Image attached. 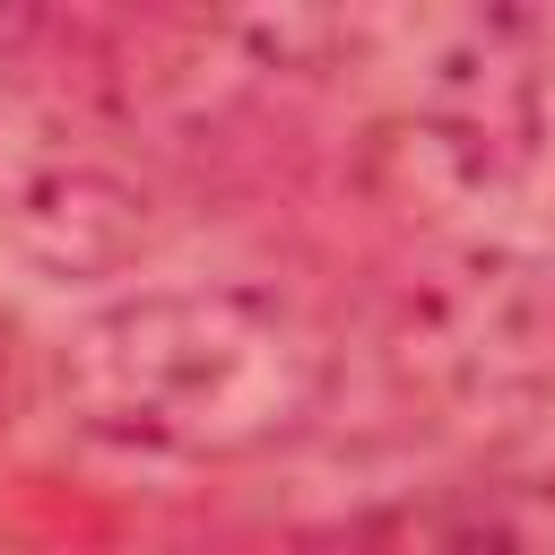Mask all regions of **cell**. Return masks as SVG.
Masks as SVG:
<instances>
[{"label":"cell","instance_id":"obj_5","mask_svg":"<svg viewBox=\"0 0 555 555\" xmlns=\"http://www.w3.org/2000/svg\"><path fill=\"white\" fill-rule=\"evenodd\" d=\"M364 555H555V486H434L364 520Z\"/></svg>","mask_w":555,"mask_h":555},{"label":"cell","instance_id":"obj_6","mask_svg":"<svg viewBox=\"0 0 555 555\" xmlns=\"http://www.w3.org/2000/svg\"><path fill=\"white\" fill-rule=\"evenodd\" d=\"M9 399H17V338H9V321H0V425H9Z\"/></svg>","mask_w":555,"mask_h":555},{"label":"cell","instance_id":"obj_3","mask_svg":"<svg viewBox=\"0 0 555 555\" xmlns=\"http://www.w3.org/2000/svg\"><path fill=\"white\" fill-rule=\"evenodd\" d=\"M399 373L451 416H520L555 399V260L538 251H451L399 304Z\"/></svg>","mask_w":555,"mask_h":555},{"label":"cell","instance_id":"obj_1","mask_svg":"<svg viewBox=\"0 0 555 555\" xmlns=\"http://www.w3.org/2000/svg\"><path fill=\"white\" fill-rule=\"evenodd\" d=\"M78 434L147 460H251L330 399V338L269 286H147L61 347Z\"/></svg>","mask_w":555,"mask_h":555},{"label":"cell","instance_id":"obj_2","mask_svg":"<svg viewBox=\"0 0 555 555\" xmlns=\"http://www.w3.org/2000/svg\"><path fill=\"white\" fill-rule=\"evenodd\" d=\"M538 147H546L538 26L486 9V17H451L425 43L408 95L364 139V182L408 217H460L520 191Z\"/></svg>","mask_w":555,"mask_h":555},{"label":"cell","instance_id":"obj_4","mask_svg":"<svg viewBox=\"0 0 555 555\" xmlns=\"http://www.w3.org/2000/svg\"><path fill=\"white\" fill-rule=\"evenodd\" d=\"M0 243L52 286L121 278L156 251V191L121 156L35 130L0 156Z\"/></svg>","mask_w":555,"mask_h":555}]
</instances>
